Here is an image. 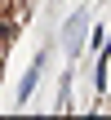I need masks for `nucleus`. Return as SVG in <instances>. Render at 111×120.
Here are the masks:
<instances>
[{
  "mask_svg": "<svg viewBox=\"0 0 111 120\" xmlns=\"http://www.w3.org/2000/svg\"><path fill=\"white\" fill-rule=\"evenodd\" d=\"M36 80H40V58H36V62H31V71L22 76V89H18V102H27V98H31V89H36Z\"/></svg>",
  "mask_w": 111,
  "mask_h": 120,
  "instance_id": "obj_1",
  "label": "nucleus"
}]
</instances>
